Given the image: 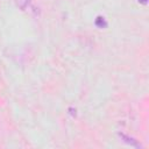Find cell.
I'll return each mask as SVG.
<instances>
[{
  "label": "cell",
  "mask_w": 149,
  "mask_h": 149,
  "mask_svg": "<svg viewBox=\"0 0 149 149\" xmlns=\"http://www.w3.org/2000/svg\"><path fill=\"white\" fill-rule=\"evenodd\" d=\"M119 136H120L125 142H127L128 144H130V146H133V147L141 148V144H139V143H137V141H136V140H134L133 137H129V136H127V135H125V134H119Z\"/></svg>",
  "instance_id": "cell-1"
},
{
  "label": "cell",
  "mask_w": 149,
  "mask_h": 149,
  "mask_svg": "<svg viewBox=\"0 0 149 149\" xmlns=\"http://www.w3.org/2000/svg\"><path fill=\"white\" fill-rule=\"evenodd\" d=\"M95 26L99 27V28H105V27H107V22H106L105 17L98 16V17L95 19Z\"/></svg>",
  "instance_id": "cell-2"
},
{
  "label": "cell",
  "mask_w": 149,
  "mask_h": 149,
  "mask_svg": "<svg viewBox=\"0 0 149 149\" xmlns=\"http://www.w3.org/2000/svg\"><path fill=\"white\" fill-rule=\"evenodd\" d=\"M139 2H141V3L146 5V3H147V0H139Z\"/></svg>",
  "instance_id": "cell-3"
}]
</instances>
